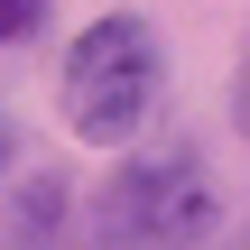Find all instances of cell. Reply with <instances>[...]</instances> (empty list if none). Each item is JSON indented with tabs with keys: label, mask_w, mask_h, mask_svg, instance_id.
<instances>
[{
	"label": "cell",
	"mask_w": 250,
	"mask_h": 250,
	"mask_svg": "<svg viewBox=\"0 0 250 250\" xmlns=\"http://www.w3.org/2000/svg\"><path fill=\"white\" fill-rule=\"evenodd\" d=\"M9 158H19V130H9V111H0V176H9Z\"/></svg>",
	"instance_id": "5b68a950"
},
{
	"label": "cell",
	"mask_w": 250,
	"mask_h": 250,
	"mask_svg": "<svg viewBox=\"0 0 250 250\" xmlns=\"http://www.w3.org/2000/svg\"><path fill=\"white\" fill-rule=\"evenodd\" d=\"M93 232L111 250H195L213 232V176L195 148H158L130 158L102 195H93Z\"/></svg>",
	"instance_id": "7a4b0ae2"
},
{
	"label": "cell",
	"mask_w": 250,
	"mask_h": 250,
	"mask_svg": "<svg viewBox=\"0 0 250 250\" xmlns=\"http://www.w3.org/2000/svg\"><path fill=\"white\" fill-rule=\"evenodd\" d=\"M46 28V0H0V46H28Z\"/></svg>",
	"instance_id": "3957f363"
},
{
	"label": "cell",
	"mask_w": 250,
	"mask_h": 250,
	"mask_svg": "<svg viewBox=\"0 0 250 250\" xmlns=\"http://www.w3.org/2000/svg\"><path fill=\"white\" fill-rule=\"evenodd\" d=\"M158 28L139 9H102L74 46H65V74H56V102H65V130L83 148H121L139 139V121L158 111Z\"/></svg>",
	"instance_id": "6da1fadb"
},
{
	"label": "cell",
	"mask_w": 250,
	"mask_h": 250,
	"mask_svg": "<svg viewBox=\"0 0 250 250\" xmlns=\"http://www.w3.org/2000/svg\"><path fill=\"white\" fill-rule=\"evenodd\" d=\"M232 121H241V139H250V46H241V65H232Z\"/></svg>",
	"instance_id": "277c9868"
}]
</instances>
